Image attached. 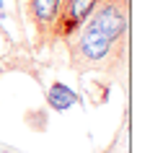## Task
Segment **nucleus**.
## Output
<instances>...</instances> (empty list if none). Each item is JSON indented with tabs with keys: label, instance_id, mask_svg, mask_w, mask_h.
I'll use <instances>...</instances> for the list:
<instances>
[{
	"label": "nucleus",
	"instance_id": "7ed1b4c3",
	"mask_svg": "<svg viewBox=\"0 0 150 153\" xmlns=\"http://www.w3.org/2000/svg\"><path fill=\"white\" fill-rule=\"evenodd\" d=\"M60 3L62 0H26V16L31 21L39 42L52 39V31H55V24H57V13H60Z\"/></svg>",
	"mask_w": 150,
	"mask_h": 153
},
{
	"label": "nucleus",
	"instance_id": "f03ea898",
	"mask_svg": "<svg viewBox=\"0 0 150 153\" xmlns=\"http://www.w3.org/2000/svg\"><path fill=\"white\" fill-rule=\"evenodd\" d=\"M96 3L98 0H62L60 3V13H57L55 31H52V42L55 39L72 42V36L80 31V26L93 13Z\"/></svg>",
	"mask_w": 150,
	"mask_h": 153
},
{
	"label": "nucleus",
	"instance_id": "20e7f679",
	"mask_svg": "<svg viewBox=\"0 0 150 153\" xmlns=\"http://www.w3.org/2000/svg\"><path fill=\"white\" fill-rule=\"evenodd\" d=\"M47 101H49V106H52V109L65 112L67 106H72L75 101H78V94H75V91H70L65 83H55V86L49 88V94H47Z\"/></svg>",
	"mask_w": 150,
	"mask_h": 153
},
{
	"label": "nucleus",
	"instance_id": "f257e3e1",
	"mask_svg": "<svg viewBox=\"0 0 150 153\" xmlns=\"http://www.w3.org/2000/svg\"><path fill=\"white\" fill-rule=\"evenodd\" d=\"M70 44V68L75 73H106L117 75L127 62V39H111L109 34L93 29L91 24L80 26L78 42Z\"/></svg>",
	"mask_w": 150,
	"mask_h": 153
}]
</instances>
